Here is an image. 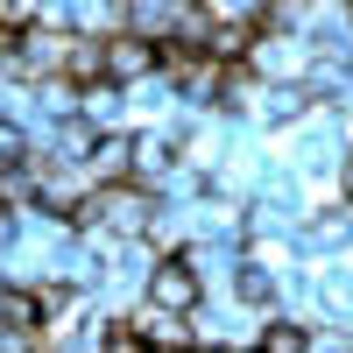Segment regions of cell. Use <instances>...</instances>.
I'll use <instances>...</instances> for the list:
<instances>
[{
	"instance_id": "1",
	"label": "cell",
	"mask_w": 353,
	"mask_h": 353,
	"mask_svg": "<svg viewBox=\"0 0 353 353\" xmlns=\"http://www.w3.org/2000/svg\"><path fill=\"white\" fill-rule=\"evenodd\" d=\"M163 212V191L134 184V176H121V184H92V198L78 205V233H106V241H149V226Z\"/></svg>"
},
{
	"instance_id": "2",
	"label": "cell",
	"mask_w": 353,
	"mask_h": 353,
	"mask_svg": "<svg viewBox=\"0 0 353 353\" xmlns=\"http://www.w3.org/2000/svg\"><path fill=\"white\" fill-rule=\"evenodd\" d=\"M71 50H78V28L64 21H28L14 36V85H36V78H71Z\"/></svg>"
},
{
	"instance_id": "3",
	"label": "cell",
	"mask_w": 353,
	"mask_h": 353,
	"mask_svg": "<svg viewBox=\"0 0 353 353\" xmlns=\"http://www.w3.org/2000/svg\"><path fill=\"white\" fill-rule=\"evenodd\" d=\"M311 106H318L311 78H254V92H248V106H241V121H248V128L283 134V128H297Z\"/></svg>"
},
{
	"instance_id": "4",
	"label": "cell",
	"mask_w": 353,
	"mask_h": 353,
	"mask_svg": "<svg viewBox=\"0 0 353 353\" xmlns=\"http://www.w3.org/2000/svg\"><path fill=\"white\" fill-rule=\"evenodd\" d=\"M248 64H254V78H311V71H318V43H311V28H283V21H269Z\"/></svg>"
},
{
	"instance_id": "5",
	"label": "cell",
	"mask_w": 353,
	"mask_h": 353,
	"mask_svg": "<svg viewBox=\"0 0 353 353\" xmlns=\"http://www.w3.org/2000/svg\"><path fill=\"white\" fill-rule=\"evenodd\" d=\"M163 71V36H149V28H113L106 36V78L113 85H149Z\"/></svg>"
},
{
	"instance_id": "6",
	"label": "cell",
	"mask_w": 353,
	"mask_h": 353,
	"mask_svg": "<svg viewBox=\"0 0 353 353\" xmlns=\"http://www.w3.org/2000/svg\"><path fill=\"white\" fill-rule=\"evenodd\" d=\"M205 290H212V283L198 276V261H191V254H163L156 269H149V290H141V297L163 304V311H184V318H191V311L205 304Z\"/></svg>"
},
{
	"instance_id": "7",
	"label": "cell",
	"mask_w": 353,
	"mask_h": 353,
	"mask_svg": "<svg viewBox=\"0 0 353 353\" xmlns=\"http://www.w3.org/2000/svg\"><path fill=\"white\" fill-rule=\"evenodd\" d=\"M304 254H346L353 248V198H325V205H311V219H304Z\"/></svg>"
},
{
	"instance_id": "8",
	"label": "cell",
	"mask_w": 353,
	"mask_h": 353,
	"mask_svg": "<svg viewBox=\"0 0 353 353\" xmlns=\"http://www.w3.org/2000/svg\"><path fill=\"white\" fill-rule=\"evenodd\" d=\"M184 163V141L176 134H163V128H134V184H149V191H163V176Z\"/></svg>"
},
{
	"instance_id": "9",
	"label": "cell",
	"mask_w": 353,
	"mask_h": 353,
	"mask_svg": "<svg viewBox=\"0 0 353 353\" xmlns=\"http://www.w3.org/2000/svg\"><path fill=\"white\" fill-rule=\"evenodd\" d=\"M85 170H92V184H121V176H134V128H99Z\"/></svg>"
},
{
	"instance_id": "10",
	"label": "cell",
	"mask_w": 353,
	"mask_h": 353,
	"mask_svg": "<svg viewBox=\"0 0 353 353\" xmlns=\"http://www.w3.org/2000/svg\"><path fill=\"white\" fill-rule=\"evenodd\" d=\"M128 318L141 325V339H149V346H198V325H191L184 311H163V304H149V297H141Z\"/></svg>"
},
{
	"instance_id": "11",
	"label": "cell",
	"mask_w": 353,
	"mask_h": 353,
	"mask_svg": "<svg viewBox=\"0 0 353 353\" xmlns=\"http://www.w3.org/2000/svg\"><path fill=\"white\" fill-rule=\"evenodd\" d=\"M311 318H297V311H276V318H261V339H254V353H311Z\"/></svg>"
},
{
	"instance_id": "12",
	"label": "cell",
	"mask_w": 353,
	"mask_h": 353,
	"mask_svg": "<svg viewBox=\"0 0 353 353\" xmlns=\"http://www.w3.org/2000/svg\"><path fill=\"white\" fill-rule=\"evenodd\" d=\"M0 325H8V332H43V297H36V283H8V290H0Z\"/></svg>"
},
{
	"instance_id": "13",
	"label": "cell",
	"mask_w": 353,
	"mask_h": 353,
	"mask_svg": "<svg viewBox=\"0 0 353 353\" xmlns=\"http://www.w3.org/2000/svg\"><path fill=\"white\" fill-rule=\"evenodd\" d=\"M205 14L212 21H269L276 0H205Z\"/></svg>"
},
{
	"instance_id": "14",
	"label": "cell",
	"mask_w": 353,
	"mask_h": 353,
	"mask_svg": "<svg viewBox=\"0 0 353 353\" xmlns=\"http://www.w3.org/2000/svg\"><path fill=\"white\" fill-rule=\"evenodd\" d=\"M99 353H156V346L141 339V325H134V318H113V325H106V339H99Z\"/></svg>"
},
{
	"instance_id": "15",
	"label": "cell",
	"mask_w": 353,
	"mask_h": 353,
	"mask_svg": "<svg viewBox=\"0 0 353 353\" xmlns=\"http://www.w3.org/2000/svg\"><path fill=\"white\" fill-rule=\"evenodd\" d=\"M339 191L353 198V141H346V156H339Z\"/></svg>"
},
{
	"instance_id": "16",
	"label": "cell",
	"mask_w": 353,
	"mask_h": 353,
	"mask_svg": "<svg viewBox=\"0 0 353 353\" xmlns=\"http://www.w3.org/2000/svg\"><path fill=\"white\" fill-rule=\"evenodd\" d=\"M0 21H8V0H0Z\"/></svg>"
},
{
	"instance_id": "17",
	"label": "cell",
	"mask_w": 353,
	"mask_h": 353,
	"mask_svg": "<svg viewBox=\"0 0 353 353\" xmlns=\"http://www.w3.org/2000/svg\"><path fill=\"white\" fill-rule=\"evenodd\" d=\"M346 14H353V0H346Z\"/></svg>"
}]
</instances>
